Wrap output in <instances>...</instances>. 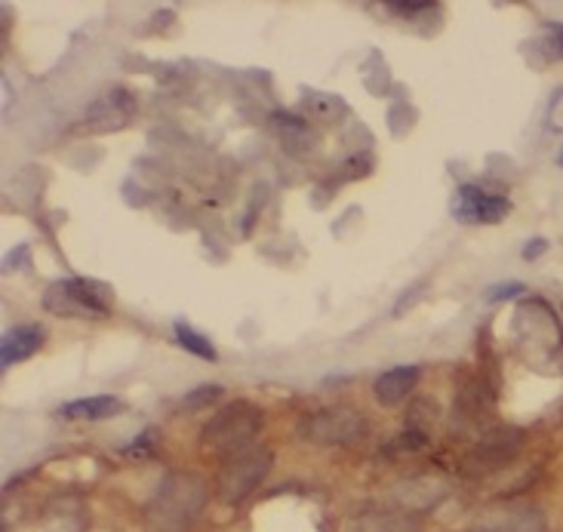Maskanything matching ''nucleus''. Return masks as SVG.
Listing matches in <instances>:
<instances>
[{"instance_id":"nucleus-1","label":"nucleus","mask_w":563,"mask_h":532,"mask_svg":"<svg viewBox=\"0 0 563 532\" xmlns=\"http://www.w3.org/2000/svg\"><path fill=\"white\" fill-rule=\"evenodd\" d=\"M207 508V484L195 472H169L145 505V523L152 532H188Z\"/></svg>"},{"instance_id":"nucleus-2","label":"nucleus","mask_w":563,"mask_h":532,"mask_svg":"<svg viewBox=\"0 0 563 532\" xmlns=\"http://www.w3.org/2000/svg\"><path fill=\"white\" fill-rule=\"evenodd\" d=\"M262 425H265V415L253 400H231L203 425L200 450H203V456L225 462V458L256 446Z\"/></svg>"},{"instance_id":"nucleus-3","label":"nucleus","mask_w":563,"mask_h":532,"mask_svg":"<svg viewBox=\"0 0 563 532\" xmlns=\"http://www.w3.org/2000/svg\"><path fill=\"white\" fill-rule=\"evenodd\" d=\"M44 308L56 318H108L114 308V292L102 280L65 277L46 287Z\"/></svg>"},{"instance_id":"nucleus-4","label":"nucleus","mask_w":563,"mask_h":532,"mask_svg":"<svg viewBox=\"0 0 563 532\" xmlns=\"http://www.w3.org/2000/svg\"><path fill=\"white\" fill-rule=\"evenodd\" d=\"M272 465H275V453L268 446H250L244 453L225 458L216 477L219 499L225 505H244L265 484Z\"/></svg>"},{"instance_id":"nucleus-5","label":"nucleus","mask_w":563,"mask_h":532,"mask_svg":"<svg viewBox=\"0 0 563 532\" xmlns=\"http://www.w3.org/2000/svg\"><path fill=\"white\" fill-rule=\"evenodd\" d=\"M366 422L354 407H327V410L308 412L299 422V437L314 446H351L366 434Z\"/></svg>"},{"instance_id":"nucleus-6","label":"nucleus","mask_w":563,"mask_h":532,"mask_svg":"<svg viewBox=\"0 0 563 532\" xmlns=\"http://www.w3.org/2000/svg\"><path fill=\"white\" fill-rule=\"evenodd\" d=\"M523 431L520 428H493L481 441L474 443V450L465 456L462 468L472 477H487V474L499 472L505 465H511L523 450Z\"/></svg>"},{"instance_id":"nucleus-7","label":"nucleus","mask_w":563,"mask_h":532,"mask_svg":"<svg viewBox=\"0 0 563 532\" xmlns=\"http://www.w3.org/2000/svg\"><path fill=\"white\" fill-rule=\"evenodd\" d=\"M450 213L459 225H499L511 213V200L484 191L481 185H462L450 203Z\"/></svg>"},{"instance_id":"nucleus-8","label":"nucleus","mask_w":563,"mask_h":532,"mask_svg":"<svg viewBox=\"0 0 563 532\" xmlns=\"http://www.w3.org/2000/svg\"><path fill=\"white\" fill-rule=\"evenodd\" d=\"M472 532H545V514L536 505H496Z\"/></svg>"},{"instance_id":"nucleus-9","label":"nucleus","mask_w":563,"mask_h":532,"mask_svg":"<svg viewBox=\"0 0 563 532\" xmlns=\"http://www.w3.org/2000/svg\"><path fill=\"white\" fill-rule=\"evenodd\" d=\"M136 114V99L126 87H114L108 90L102 99H96L87 108V126L96 133H111V130H121L126 123L133 121Z\"/></svg>"},{"instance_id":"nucleus-10","label":"nucleus","mask_w":563,"mask_h":532,"mask_svg":"<svg viewBox=\"0 0 563 532\" xmlns=\"http://www.w3.org/2000/svg\"><path fill=\"white\" fill-rule=\"evenodd\" d=\"M44 326H37V323H22V326L7 330L3 342H0V364H3V369H10L19 361H29V357H34L37 351L44 348Z\"/></svg>"},{"instance_id":"nucleus-11","label":"nucleus","mask_w":563,"mask_h":532,"mask_svg":"<svg viewBox=\"0 0 563 532\" xmlns=\"http://www.w3.org/2000/svg\"><path fill=\"white\" fill-rule=\"evenodd\" d=\"M123 410H126V403H123L121 397L96 395L62 403L59 410H56V415H59V419H71V422H106V419L123 415Z\"/></svg>"},{"instance_id":"nucleus-12","label":"nucleus","mask_w":563,"mask_h":532,"mask_svg":"<svg viewBox=\"0 0 563 532\" xmlns=\"http://www.w3.org/2000/svg\"><path fill=\"white\" fill-rule=\"evenodd\" d=\"M419 379H422L419 366H391V369H385L376 379L373 395H376L382 407H397V403H404L416 391Z\"/></svg>"},{"instance_id":"nucleus-13","label":"nucleus","mask_w":563,"mask_h":532,"mask_svg":"<svg viewBox=\"0 0 563 532\" xmlns=\"http://www.w3.org/2000/svg\"><path fill=\"white\" fill-rule=\"evenodd\" d=\"M302 111L308 121L320 123V126H339L351 114V106L342 99V96H333V92H318V90H305L302 92Z\"/></svg>"},{"instance_id":"nucleus-14","label":"nucleus","mask_w":563,"mask_h":532,"mask_svg":"<svg viewBox=\"0 0 563 532\" xmlns=\"http://www.w3.org/2000/svg\"><path fill=\"white\" fill-rule=\"evenodd\" d=\"M268 126L275 130L277 138H280L292 154H302L314 145V130H311L308 118L289 114V111H275V114L268 118Z\"/></svg>"},{"instance_id":"nucleus-15","label":"nucleus","mask_w":563,"mask_h":532,"mask_svg":"<svg viewBox=\"0 0 563 532\" xmlns=\"http://www.w3.org/2000/svg\"><path fill=\"white\" fill-rule=\"evenodd\" d=\"M173 335H176V342L183 345L188 354H195L198 361H207V364H213L216 357V348L213 342L207 339V335L200 333V330H195L191 323H185V320H173Z\"/></svg>"},{"instance_id":"nucleus-16","label":"nucleus","mask_w":563,"mask_h":532,"mask_svg":"<svg viewBox=\"0 0 563 532\" xmlns=\"http://www.w3.org/2000/svg\"><path fill=\"white\" fill-rule=\"evenodd\" d=\"M222 397H225V388H222V385H216V381H207V385H198L195 391H188V395L183 397V410L185 412L213 410Z\"/></svg>"},{"instance_id":"nucleus-17","label":"nucleus","mask_w":563,"mask_h":532,"mask_svg":"<svg viewBox=\"0 0 563 532\" xmlns=\"http://www.w3.org/2000/svg\"><path fill=\"white\" fill-rule=\"evenodd\" d=\"M428 446V434L422 431H404L397 441H391L385 446V456H400V453H419Z\"/></svg>"},{"instance_id":"nucleus-18","label":"nucleus","mask_w":563,"mask_h":532,"mask_svg":"<svg viewBox=\"0 0 563 532\" xmlns=\"http://www.w3.org/2000/svg\"><path fill=\"white\" fill-rule=\"evenodd\" d=\"M438 10V3H431V0H391L388 3V13L397 15V19H416V15L422 13H434Z\"/></svg>"},{"instance_id":"nucleus-19","label":"nucleus","mask_w":563,"mask_h":532,"mask_svg":"<svg viewBox=\"0 0 563 532\" xmlns=\"http://www.w3.org/2000/svg\"><path fill=\"white\" fill-rule=\"evenodd\" d=\"M542 49L549 62H563V22L549 25V34L542 37Z\"/></svg>"},{"instance_id":"nucleus-20","label":"nucleus","mask_w":563,"mask_h":532,"mask_svg":"<svg viewBox=\"0 0 563 532\" xmlns=\"http://www.w3.org/2000/svg\"><path fill=\"white\" fill-rule=\"evenodd\" d=\"M523 284H499V287H489L487 289V299L489 302H505V299H518V296H523Z\"/></svg>"},{"instance_id":"nucleus-21","label":"nucleus","mask_w":563,"mask_h":532,"mask_svg":"<svg viewBox=\"0 0 563 532\" xmlns=\"http://www.w3.org/2000/svg\"><path fill=\"white\" fill-rule=\"evenodd\" d=\"M549 126L551 130H558V133H563V90L554 92V99H551Z\"/></svg>"},{"instance_id":"nucleus-22","label":"nucleus","mask_w":563,"mask_h":532,"mask_svg":"<svg viewBox=\"0 0 563 532\" xmlns=\"http://www.w3.org/2000/svg\"><path fill=\"white\" fill-rule=\"evenodd\" d=\"M152 450H154V431H142V434L136 437V443H133V446H126V453H130V456H142V453L148 456Z\"/></svg>"},{"instance_id":"nucleus-23","label":"nucleus","mask_w":563,"mask_h":532,"mask_svg":"<svg viewBox=\"0 0 563 532\" xmlns=\"http://www.w3.org/2000/svg\"><path fill=\"white\" fill-rule=\"evenodd\" d=\"M545 250H549V241H545V237H533V241H527V244H523L520 256H523V262H533L539 259Z\"/></svg>"},{"instance_id":"nucleus-24","label":"nucleus","mask_w":563,"mask_h":532,"mask_svg":"<svg viewBox=\"0 0 563 532\" xmlns=\"http://www.w3.org/2000/svg\"><path fill=\"white\" fill-rule=\"evenodd\" d=\"M419 296H422V284H419V287H410V289H407V296H404V299L397 302L395 314H404V311H407V304H410L412 299H419Z\"/></svg>"},{"instance_id":"nucleus-25","label":"nucleus","mask_w":563,"mask_h":532,"mask_svg":"<svg viewBox=\"0 0 563 532\" xmlns=\"http://www.w3.org/2000/svg\"><path fill=\"white\" fill-rule=\"evenodd\" d=\"M558 164H561V167H563V148H561V154H558Z\"/></svg>"}]
</instances>
